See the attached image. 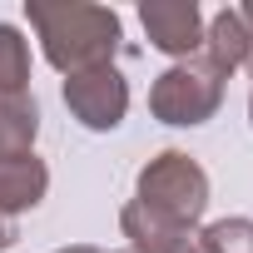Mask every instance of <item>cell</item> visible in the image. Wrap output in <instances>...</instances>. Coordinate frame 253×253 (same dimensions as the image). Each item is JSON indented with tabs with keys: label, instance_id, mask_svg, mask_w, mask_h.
I'll return each mask as SVG.
<instances>
[{
	"label": "cell",
	"instance_id": "8992f818",
	"mask_svg": "<svg viewBox=\"0 0 253 253\" xmlns=\"http://www.w3.org/2000/svg\"><path fill=\"white\" fill-rule=\"evenodd\" d=\"M119 233L129 238V253H199V228L169 223L134 199L119 209Z\"/></svg>",
	"mask_w": 253,
	"mask_h": 253
},
{
	"label": "cell",
	"instance_id": "9c48e42d",
	"mask_svg": "<svg viewBox=\"0 0 253 253\" xmlns=\"http://www.w3.org/2000/svg\"><path fill=\"white\" fill-rule=\"evenodd\" d=\"M35 134H40L35 94H0V159L35 154Z\"/></svg>",
	"mask_w": 253,
	"mask_h": 253
},
{
	"label": "cell",
	"instance_id": "7a4b0ae2",
	"mask_svg": "<svg viewBox=\"0 0 253 253\" xmlns=\"http://www.w3.org/2000/svg\"><path fill=\"white\" fill-rule=\"evenodd\" d=\"M134 204H144L149 213L169 218V223H184V228H199L204 209H209V174L194 154L184 149H164L154 154L139 179H134Z\"/></svg>",
	"mask_w": 253,
	"mask_h": 253
},
{
	"label": "cell",
	"instance_id": "5b68a950",
	"mask_svg": "<svg viewBox=\"0 0 253 253\" xmlns=\"http://www.w3.org/2000/svg\"><path fill=\"white\" fill-rule=\"evenodd\" d=\"M139 25H144L149 45L169 60H189L204 50V10L194 0H144Z\"/></svg>",
	"mask_w": 253,
	"mask_h": 253
},
{
	"label": "cell",
	"instance_id": "277c9868",
	"mask_svg": "<svg viewBox=\"0 0 253 253\" xmlns=\"http://www.w3.org/2000/svg\"><path fill=\"white\" fill-rule=\"evenodd\" d=\"M65 109L84 124V129L109 134V129L124 124V114H129V80H124L114 65L70 75L65 80Z\"/></svg>",
	"mask_w": 253,
	"mask_h": 253
},
{
	"label": "cell",
	"instance_id": "30bf717a",
	"mask_svg": "<svg viewBox=\"0 0 253 253\" xmlns=\"http://www.w3.org/2000/svg\"><path fill=\"white\" fill-rule=\"evenodd\" d=\"M0 94H30V40L20 25H0Z\"/></svg>",
	"mask_w": 253,
	"mask_h": 253
},
{
	"label": "cell",
	"instance_id": "7c38bea8",
	"mask_svg": "<svg viewBox=\"0 0 253 253\" xmlns=\"http://www.w3.org/2000/svg\"><path fill=\"white\" fill-rule=\"evenodd\" d=\"M15 238H20V233H15V218H5V213H0V253H5Z\"/></svg>",
	"mask_w": 253,
	"mask_h": 253
},
{
	"label": "cell",
	"instance_id": "ba28073f",
	"mask_svg": "<svg viewBox=\"0 0 253 253\" xmlns=\"http://www.w3.org/2000/svg\"><path fill=\"white\" fill-rule=\"evenodd\" d=\"M50 189V169L35 154H15V159H0V213L15 218L25 209H35Z\"/></svg>",
	"mask_w": 253,
	"mask_h": 253
},
{
	"label": "cell",
	"instance_id": "3957f363",
	"mask_svg": "<svg viewBox=\"0 0 253 253\" xmlns=\"http://www.w3.org/2000/svg\"><path fill=\"white\" fill-rule=\"evenodd\" d=\"M223 75L204 60V55H189V60H174L154 84H149V114L159 124H174V129H194V124H209L223 104Z\"/></svg>",
	"mask_w": 253,
	"mask_h": 253
},
{
	"label": "cell",
	"instance_id": "5bb4252c",
	"mask_svg": "<svg viewBox=\"0 0 253 253\" xmlns=\"http://www.w3.org/2000/svg\"><path fill=\"white\" fill-rule=\"evenodd\" d=\"M55 253H99L94 243H70V248H55Z\"/></svg>",
	"mask_w": 253,
	"mask_h": 253
},
{
	"label": "cell",
	"instance_id": "2e32d148",
	"mask_svg": "<svg viewBox=\"0 0 253 253\" xmlns=\"http://www.w3.org/2000/svg\"><path fill=\"white\" fill-rule=\"evenodd\" d=\"M119 253H129V248H119Z\"/></svg>",
	"mask_w": 253,
	"mask_h": 253
},
{
	"label": "cell",
	"instance_id": "52a82bcc",
	"mask_svg": "<svg viewBox=\"0 0 253 253\" xmlns=\"http://www.w3.org/2000/svg\"><path fill=\"white\" fill-rule=\"evenodd\" d=\"M223 80L243 65H253V50H248V30L238 20V5H223L213 20H204V50H199Z\"/></svg>",
	"mask_w": 253,
	"mask_h": 253
},
{
	"label": "cell",
	"instance_id": "4fadbf2b",
	"mask_svg": "<svg viewBox=\"0 0 253 253\" xmlns=\"http://www.w3.org/2000/svg\"><path fill=\"white\" fill-rule=\"evenodd\" d=\"M238 20H243V30H248V50H253V0H248V5H238Z\"/></svg>",
	"mask_w": 253,
	"mask_h": 253
},
{
	"label": "cell",
	"instance_id": "8fae6325",
	"mask_svg": "<svg viewBox=\"0 0 253 253\" xmlns=\"http://www.w3.org/2000/svg\"><path fill=\"white\" fill-rule=\"evenodd\" d=\"M199 253H253V218H218L199 228Z\"/></svg>",
	"mask_w": 253,
	"mask_h": 253
},
{
	"label": "cell",
	"instance_id": "6da1fadb",
	"mask_svg": "<svg viewBox=\"0 0 253 253\" xmlns=\"http://www.w3.org/2000/svg\"><path fill=\"white\" fill-rule=\"evenodd\" d=\"M45 60L70 80L84 70H104L119 55L124 25L109 5H89V0H30L25 5Z\"/></svg>",
	"mask_w": 253,
	"mask_h": 253
},
{
	"label": "cell",
	"instance_id": "9a60e30c",
	"mask_svg": "<svg viewBox=\"0 0 253 253\" xmlns=\"http://www.w3.org/2000/svg\"><path fill=\"white\" fill-rule=\"evenodd\" d=\"M248 119H253V89H248Z\"/></svg>",
	"mask_w": 253,
	"mask_h": 253
}]
</instances>
